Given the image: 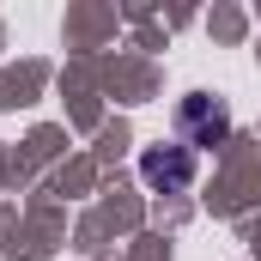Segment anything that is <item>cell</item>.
<instances>
[{
	"mask_svg": "<svg viewBox=\"0 0 261 261\" xmlns=\"http://www.w3.org/2000/svg\"><path fill=\"white\" fill-rule=\"evenodd\" d=\"M140 182L152 189V195H189L195 189V152L189 146H146L140 152Z\"/></svg>",
	"mask_w": 261,
	"mask_h": 261,
	"instance_id": "1",
	"label": "cell"
},
{
	"mask_svg": "<svg viewBox=\"0 0 261 261\" xmlns=\"http://www.w3.org/2000/svg\"><path fill=\"white\" fill-rule=\"evenodd\" d=\"M176 134H182L189 152H195V146H225V140H231V110H225L219 97L195 91V97L176 103Z\"/></svg>",
	"mask_w": 261,
	"mask_h": 261,
	"instance_id": "2",
	"label": "cell"
}]
</instances>
